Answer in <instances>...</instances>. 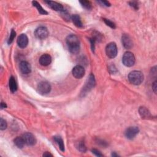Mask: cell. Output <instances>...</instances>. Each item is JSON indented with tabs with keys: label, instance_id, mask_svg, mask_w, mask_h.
<instances>
[{
	"label": "cell",
	"instance_id": "cell-24",
	"mask_svg": "<svg viewBox=\"0 0 157 157\" xmlns=\"http://www.w3.org/2000/svg\"><path fill=\"white\" fill-rule=\"evenodd\" d=\"M15 36H16V33L15 32V31H14V30H12V31H11L10 36H9V39H8V41H7L8 44H11L13 42V41H14V39Z\"/></svg>",
	"mask_w": 157,
	"mask_h": 157
},
{
	"label": "cell",
	"instance_id": "cell-22",
	"mask_svg": "<svg viewBox=\"0 0 157 157\" xmlns=\"http://www.w3.org/2000/svg\"><path fill=\"white\" fill-rule=\"evenodd\" d=\"M79 3L82 5V6L87 10H91L92 6H91V4L89 1H80Z\"/></svg>",
	"mask_w": 157,
	"mask_h": 157
},
{
	"label": "cell",
	"instance_id": "cell-10",
	"mask_svg": "<svg viewBox=\"0 0 157 157\" xmlns=\"http://www.w3.org/2000/svg\"><path fill=\"white\" fill-rule=\"evenodd\" d=\"M139 129L137 126H130L126 129L125 132V136L129 139H133L136 136Z\"/></svg>",
	"mask_w": 157,
	"mask_h": 157
},
{
	"label": "cell",
	"instance_id": "cell-3",
	"mask_svg": "<svg viewBox=\"0 0 157 157\" xmlns=\"http://www.w3.org/2000/svg\"><path fill=\"white\" fill-rule=\"evenodd\" d=\"M122 62L126 66H133L135 63V57L134 54L130 52H125L123 56V58H122Z\"/></svg>",
	"mask_w": 157,
	"mask_h": 157
},
{
	"label": "cell",
	"instance_id": "cell-23",
	"mask_svg": "<svg viewBox=\"0 0 157 157\" xmlns=\"http://www.w3.org/2000/svg\"><path fill=\"white\" fill-rule=\"evenodd\" d=\"M77 149L81 152H86V147L83 142H79L77 143V146H76Z\"/></svg>",
	"mask_w": 157,
	"mask_h": 157
},
{
	"label": "cell",
	"instance_id": "cell-1",
	"mask_svg": "<svg viewBox=\"0 0 157 157\" xmlns=\"http://www.w3.org/2000/svg\"><path fill=\"white\" fill-rule=\"evenodd\" d=\"M66 44L68 50L73 54H77L80 50V42L74 34H70L66 38Z\"/></svg>",
	"mask_w": 157,
	"mask_h": 157
},
{
	"label": "cell",
	"instance_id": "cell-7",
	"mask_svg": "<svg viewBox=\"0 0 157 157\" xmlns=\"http://www.w3.org/2000/svg\"><path fill=\"white\" fill-rule=\"evenodd\" d=\"M38 91L42 95H46L50 93L51 90V86L49 82H41L39 84L38 86Z\"/></svg>",
	"mask_w": 157,
	"mask_h": 157
},
{
	"label": "cell",
	"instance_id": "cell-17",
	"mask_svg": "<svg viewBox=\"0 0 157 157\" xmlns=\"http://www.w3.org/2000/svg\"><path fill=\"white\" fill-rule=\"evenodd\" d=\"M139 114H140V115L142 118H143V119H148V118L151 117L150 113L149 111V110L147 109L144 107H141L139 108Z\"/></svg>",
	"mask_w": 157,
	"mask_h": 157
},
{
	"label": "cell",
	"instance_id": "cell-12",
	"mask_svg": "<svg viewBox=\"0 0 157 157\" xmlns=\"http://www.w3.org/2000/svg\"><path fill=\"white\" fill-rule=\"evenodd\" d=\"M20 70L23 74H28L32 71L31 65L26 61H22L20 63Z\"/></svg>",
	"mask_w": 157,
	"mask_h": 157
},
{
	"label": "cell",
	"instance_id": "cell-13",
	"mask_svg": "<svg viewBox=\"0 0 157 157\" xmlns=\"http://www.w3.org/2000/svg\"><path fill=\"white\" fill-rule=\"evenodd\" d=\"M17 44L20 48H25L28 44V38L25 34H21L17 39Z\"/></svg>",
	"mask_w": 157,
	"mask_h": 157
},
{
	"label": "cell",
	"instance_id": "cell-28",
	"mask_svg": "<svg viewBox=\"0 0 157 157\" xmlns=\"http://www.w3.org/2000/svg\"><path fill=\"white\" fill-rule=\"evenodd\" d=\"M92 153L93 154H95L96 156H103V155L101 154V152H100L99 151H98V150L97 149H93L92 150Z\"/></svg>",
	"mask_w": 157,
	"mask_h": 157
},
{
	"label": "cell",
	"instance_id": "cell-14",
	"mask_svg": "<svg viewBox=\"0 0 157 157\" xmlns=\"http://www.w3.org/2000/svg\"><path fill=\"white\" fill-rule=\"evenodd\" d=\"M39 63L43 66H47L49 65L52 62V58L50 55L48 54L42 55L39 58Z\"/></svg>",
	"mask_w": 157,
	"mask_h": 157
},
{
	"label": "cell",
	"instance_id": "cell-21",
	"mask_svg": "<svg viewBox=\"0 0 157 157\" xmlns=\"http://www.w3.org/2000/svg\"><path fill=\"white\" fill-rule=\"evenodd\" d=\"M55 141L56 142V143L58 144V145L59 146V147L60 150L62 152L64 151V142L63 139L61 138L60 136H55L54 137Z\"/></svg>",
	"mask_w": 157,
	"mask_h": 157
},
{
	"label": "cell",
	"instance_id": "cell-9",
	"mask_svg": "<svg viewBox=\"0 0 157 157\" xmlns=\"http://www.w3.org/2000/svg\"><path fill=\"white\" fill-rule=\"evenodd\" d=\"M85 69L81 65H77L72 69V73L73 76L76 78H81L85 75Z\"/></svg>",
	"mask_w": 157,
	"mask_h": 157
},
{
	"label": "cell",
	"instance_id": "cell-33",
	"mask_svg": "<svg viewBox=\"0 0 157 157\" xmlns=\"http://www.w3.org/2000/svg\"><path fill=\"white\" fill-rule=\"evenodd\" d=\"M1 109H4V108H6L7 107V105L6 104V103H1Z\"/></svg>",
	"mask_w": 157,
	"mask_h": 157
},
{
	"label": "cell",
	"instance_id": "cell-18",
	"mask_svg": "<svg viewBox=\"0 0 157 157\" xmlns=\"http://www.w3.org/2000/svg\"><path fill=\"white\" fill-rule=\"evenodd\" d=\"M9 89L11 92L15 93L17 90V85L15 78L13 76H11L9 78Z\"/></svg>",
	"mask_w": 157,
	"mask_h": 157
},
{
	"label": "cell",
	"instance_id": "cell-26",
	"mask_svg": "<svg viewBox=\"0 0 157 157\" xmlns=\"http://www.w3.org/2000/svg\"><path fill=\"white\" fill-rule=\"evenodd\" d=\"M7 128V122L5 120H4L3 118L0 120V129L1 130H4Z\"/></svg>",
	"mask_w": 157,
	"mask_h": 157
},
{
	"label": "cell",
	"instance_id": "cell-20",
	"mask_svg": "<svg viewBox=\"0 0 157 157\" xmlns=\"http://www.w3.org/2000/svg\"><path fill=\"white\" fill-rule=\"evenodd\" d=\"M33 3V5L34 6V7H36L37 8V9L38 10L39 12L41 14H43V15H47L48 13L47 11H46L42 7V6L40 5V4H39L37 1H33L32 2Z\"/></svg>",
	"mask_w": 157,
	"mask_h": 157
},
{
	"label": "cell",
	"instance_id": "cell-16",
	"mask_svg": "<svg viewBox=\"0 0 157 157\" xmlns=\"http://www.w3.org/2000/svg\"><path fill=\"white\" fill-rule=\"evenodd\" d=\"M71 19H72V21L74 23V24L77 27H78V28L82 27L83 24H82V20H81V19L79 15H77V14L73 15L71 17Z\"/></svg>",
	"mask_w": 157,
	"mask_h": 157
},
{
	"label": "cell",
	"instance_id": "cell-5",
	"mask_svg": "<svg viewBox=\"0 0 157 157\" xmlns=\"http://www.w3.org/2000/svg\"><path fill=\"white\" fill-rule=\"evenodd\" d=\"M34 36L36 38L41 39H45L49 36V31L47 28L44 27H40L38 28L34 32Z\"/></svg>",
	"mask_w": 157,
	"mask_h": 157
},
{
	"label": "cell",
	"instance_id": "cell-30",
	"mask_svg": "<svg viewBox=\"0 0 157 157\" xmlns=\"http://www.w3.org/2000/svg\"><path fill=\"white\" fill-rule=\"evenodd\" d=\"M157 86H156V81H155L154 83L153 84H152V89H153L154 93H156V90H157Z\"/></svg>",
	"mask_w": 157,
	"mask_h": 157
},
{
	"label": "cell",
	"instance_id": "cell-32",
	"mask_svg": "<svg viewBox=\"0 0 157 157\" xmlns=\"http://www.w3.org/2000/svg\"><path fill=\"white\" fill-rule=\"evenodd\" d=\"M43 156H52L53 155H52L51 154H50L49 152H46V153H44V154H43Z\"/></svg>",
	"mask_w": 157,
	"mask_h": 157
},
{
	"label": "cell",
	"instance_id": "cell-11",
	"mask_svg": "<svg viewBox=\"0 0 157 157\" xmlns=\"http://www.w3.org/2000/svg\"><path fill=\"white\" fill-rule=\"evenodd\" d=\"M121 42L122 44L124 46V47L126 49H132L133 44V41L132 40V38L128 34H124L121 37Z\"/></svg>",
	"mask_w": 157,
	"mask_h": 157
},
{
	"label": "cell",
	"instance_id": "cell-34",
	"mask_svg": "<svg viewBox=\"0 0 157 157\" xmlns=\"http://www.w3.org/2000/svg\"><path fill=\"white\" fill-rule=\"evenodd\" d=\"M112 155L113 156H118V155L115 154V153H114V154H112Z\"/></svg>",
	"mask_w": 157,
	"mask_h": 157
},
{
	"label": "cell",
	"instance_id": "cell-15",
	"mask_svg": "<svg viewBox=\"0 0 157 157\" xmlns=\"http://www.w3.org/2000/svg\"><path fill=\"white\" fill-rule=\"evenodd\" d=\"M46 3H47L48 5H49L52 9L55 10L56 11H64V8L62 4L56 3L55 1H45Z\"/></svg>",
	"mask_w": 157,
	"mask_h": 157
},
{
	"label": "cell",
	"instance_id": "cell-25",
	"mask_svg": "<svg viewBox=\"0 0 157 157\" xmlns=\"http://www.w3.org/2000/svg\"><path fill=\"white\" fill-rule=\"evenodd\" d=\"M104 21L105 22V23L109 26V27H110L111 28H113V29H115L116 28L115 27V25L114 22H112V21H111L110 20H108V19H104Z\"/></svg>",
	"mask_w": 157,
	"mask_h": 157
},
{
	"label": "cell",
	"instance_id": "cell-8",
	"mask_svg": "<svg viewBox=\"0 0 157 157\" xmlns=\"http://www.w3.org/2000/svg\"><path fill=\"white\" fill-rule=\"evenodd\" d=\"M22 138L25 141V144L29 146H33L36 143V139L34 135L30 133H25L23 134Z\"/></svg>",
	"mask_w": 157,
	"mask_h": 157
},
{
	"label": "cell",
	"instance_id": "cell-6",
	"mask_svg": "<svg viewBox=\"0 0 157 157\" xmlns=\"http://www.w3.org/2000/svg\"><path fill=\"white\" fill-rule=\"evenodd\" d=\"M95 85V79L94 76L93 74H90L88 79L87 81L86 84L83 88V92L82 93V95H84L86 93L89 91L91 89H92Z\"/></svg>",
	"mask_w": 157,
	"mask_h": 157
},
{
	"label": "cell",
	"instance_id": "cell-29",
	"mask_svg": "<svg viewBox=\"0 0 157 157\" xmlns=\"http://www.w3.org/2000/svg\"><path fill=\"white\" fill-rule=\"evenodd\" d=\"M90 42H91V49H92L93 51H94V50H95V42L96 39L95 38H92V39H90Z\"/></svg>",
	"mask_w": 157,
	"mask_h": 157
},
{
	"label": "cell",
	"instance_id": "cell-2",
	"mask_svg": "<svg viewBox=\"0 0 157 157\" xmlns=\"http://www.w3.org/2000/svg\"><path fill=\"white\" fill-rule=\"evenodd\" d=\"M128 80L131 84L139 85L141 84L144 81V75L141 71H133L129 74Z\"/></svg>",
	"mask_w": 157,
	"mask_h": 157
},
{
	"label": "cell",
	"instance_id": "cell-4",
	"mask_svg": "<svg viewBox=\"0 0 157 157\" xmlns=\"http://www.w3.org/2000/svg\"><path fill=\"white\" fill-rule=\"evenodd\" d=\"M106 55L109 58H114L117 55V47L115 42H111L106 46Z\"/></svg>",
	"mask_w": 157,
	"mask_h": 157
},
{
	"label": "cell",
	"instance_id": "cell-31",
	"mask_svg": "<svg viewBox=\"0 0 157 157\" xmlns=\"http://www.w3.org/2000/svg\"><path fill=\"white\" fill-rule=\"evenodd\" d=\"M101 3H102L104 6H111V4L110 3L109 1H101Z\"/></svg>",
	"mask_w": 157,
	"mask_h": 157
},
{
	"label": "cell",
	"instance_id": "cell-19",
	"mask_svg": "<svg viewBox=\"0 0 157 157\" xmlns=\"http://www.w3.org/2000/svg\"><path fill=\"white\" fill-rule=\"evenodd\" d=\"M14 144L17 147L19 148V149H22L25 144V141L22 137H17L14 139Z\"/></svg>",
	"mask_w": 157,
	"mask_h": 157
},
{
	"label": "cell",
	"instance_id": "cell-27",
	"mask_svg": "<svg viewBox=\"0 0 157 157\" xmlns=\"http://www.w3.org/2000/svg\"><path fill=\"white\" fill-rule=\"evenodd\" d=\"M129 6L131 7H132L133 9H134L135 10H138L139 8L138 6V3L137 1H130L129 2Z\"/></svg>",
	"mask_w": 157,
	"mask_h": 157
}]
</instances>
